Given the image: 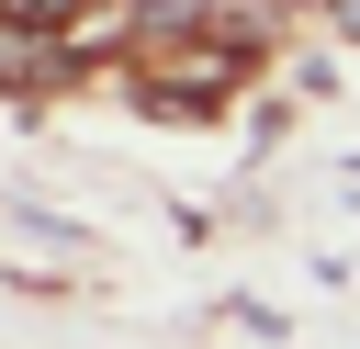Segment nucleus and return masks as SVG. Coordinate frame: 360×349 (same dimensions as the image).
<instances>
[{"label":"nucleus","instance_id":"obj_1","mask_svg":"<svg viewBox=\"0 0 360 349\" xmlns=\"http://www.w3.org/2000/svg\"><path fill=\"white\" fill-rule=\"evenodd\" d=\"M326 11H338V34H360V0H326Z\"/></svg>","mask_w":360,"mask_h":349}]
</instances>
